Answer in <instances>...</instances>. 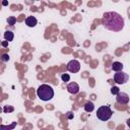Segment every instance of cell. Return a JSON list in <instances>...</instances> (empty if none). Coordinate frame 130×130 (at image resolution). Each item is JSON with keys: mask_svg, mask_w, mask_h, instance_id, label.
Returning a JSON list of instances; mask_svg holds the SVG:
<instances>
[{"mask_svg": "<svg viewBox=\"0 0 130 130\" xmlns=\"http://www.w3.org/2000/svg\"><path fill=\"white\" fill-rule=\"evenodd\" d=\"M102 24L111 31H120L124 27V18L115 11L105 12L102 18Z\"/></svg>", "mask_w": 130, "mask_h": 130, "instance_id": "obj_1", "label": "cell"}, {"mask_svg": "<svg viewBox=\"0 0 130 130\" xmlns=\"http://www.w3.org/2000/svg\"><path fill=\"white\" fill-rule=\"evenodd\" d=\"M37 95L40 100L48 102L54 98V89L49 84H41L37 89Z\"/></svg>", "mask_w": 130, "mask_h": 130, "instance_id": "obj_2", "label": "cell"}, {"mask_svg": "<svg viewBox=\"0 0 130 130\" xmlns=\"http://www.w3.org/2000/svg\"><path fill=\"white\" fill-rule=\"evenodd\" d=\"M113 115V111L109 106H101L96 111V117L101 121H108Z\"/></svg>", "mask_w": 130, "mask_h": 130, "instance_id": "obj_3", "label": "cell"}, {"mask_svg": "<svg viewBox=\"0 0 130 130\" xmlns=\"http://www.w3.org/2000/svg\"><path fill=\"white\" fill-rule=\"evenodd\" d=\"M114 80L117 84H125L129 80V75L124 71H118L114 74Z\"/></svg>", "mask_w": 130, "mask_h": 130, "instance_id": "obj_4", "label": "cell"}, {"mask_svg": "<svg viewBox=\"0 0 130 130\" xmlns=\"http://www.w3.org/2000/svg\"><path fill=\"white\" fill-rule=\"evenodd\" d=\"M67 70L71 73H76L80 70V63L77 60H71L67 63Z\"/></svg>", "mask_w": 130, "mask_h": 130, "instance_id": "obj_5", "label": "cell"}, {"mask_svg": "<svg viewBox=\"0 0 130 130\" xmlns=\"http://www.w3.org/2000/svg\"><path fill=\"white\" fill-rule=\"evenodd\" d=\"M116 101L120 105H127L129 103V95L126 92H119L116 95Z\"/></svg>", "mask_w": 130, "mask_h": 130, "instance_id": "obj_6", "label": "cell"}, {"mask_svg": "<svg viewBox=\"0 0 130 130\" xmlns=\"http://www.w3.org/2000/svg\"><path fill=\"white\" fill-rule=\"evenodd\" d=\"M66 88H67L68 92H70L72 94H76L79 91V85L76 82H70V83H68Z\"/></svg>", "mask_w": 130, "mask_h": 130, "instance_id": "obj_7", "label": "cell"}, {"mask_svg": "<svg viewBox=\"0 0 130 130\" xmlns=\"http://www.w3.org/2000/svg\"><path fill=\"white\" fill-rule=\"evenodd\" d=\"M37 23H38V20L35 16H27L25 18V24L29 27H35L37 25Z\"/></svg>", "mask_w": 130, "mask_h": 130, "instance_id": "obj_8", "label": "cell"}, {"mask_svg": "<svg viewBox=\"0 0 130 130\" xmlns=\"http://www.w3.org/2000/svg\"><path fill=\"white\" fill-rule=\"evenodd\" d=\"M123 67H124V65H123L121 62H119V61H115V62L112 63V69H113L115 72L121 71V70L123 69Z\"/></svg>", "mask_w": 130, "mask_h": 130, "instance_id": "obj_9", "label": "cell"}, {"mask_svg": "<svg viewBox=\"0 0 130 130\" xmlns=\"http://www.w3.org/2000/svg\"><path fill=\"white\" fill-rule=\"evenodd\" d=\"M94 110V105L92 102H86L85 105H84V111L87 112V113H90Z\"/></svg>", "mask_w": 130, "mask_h": 130, "instance_id": "obj_10", "label": "cell"}, {"mask_svg": "<svg viewBox=\"0 0 130 130\" xmlns=\"http://www.w3.org/2000/svg\"><path fill=\"white\" fill-rule=\"evenodd\" d=\"M13 38H14V34L11 31V30H6L4 32V39L8 42H11L13 41Z\"/></svg>", "mask_w": 130, "mask_h": 130, "instance_id": "obj_11", "label": "cell"}, {"mask_svg": "<svg viewBox=\"0 0 130 130\" xmlns=\"http://www.w3.org/2000/svg\"><path fill=\"white\" fill-rule=\"evenodd\" d=\"M7 22H8L9 25H14V24L16 23V18H15V16H9V17L7 18Z\"/></svg>", "mask_w": 130, "mask_h": 130, "instance_id": "obj_12", "label": "cell"}, {"mask_svg": "<svg viewBox=\"0 0 130 130\" xmlns=\"http://www.w3.org/2000/svg\"><path fill=\"white\" fill-rule=\"evenodd\" d=\"M119 92H120L119 87H117V86H112V87H111V93H112V94L117 95Z\"/></svg>", "mask_w": 130, "mask_h": 130, "instance_id": "obj_13", "label": "cell"}, {"mask_svg": "<svg viewBox=\"0 0 130 130\" xmlns=\"http://www.w3.org/2000/svg\"><path fill=\"white\" fill-rule=\"evenodd\" d=\"M61 79H62L63 81H65V82H67V81L70 80V75L67 74V73H63V74L61 75Z\"/></svg>", "mask_w": 130, "mask_h": 130, "instance_id": "obj_14", "label": "cell"}, {"mask_svg": "<svg viewBox=\"0 0 130 130\" xmlns=\"http://www.w3.org/2000/svg\"><path fill=\"white\" fill-rule=\"evenodd\" d=\"M1 59H2V61L7 62V61H9V59H10V58H9V55H8V54H3Z\"/></svg>", "mask_w": 130, "mask_h": 130, "instance_id": "obj_15", "label": "cell"}, {"mask_svg": "<svg viewBox=\"0 0 130 130\" xmlns=\"http://www.w3.org/2000/svg\"><path fill=\"white\" fill-rule=\"evenodd\" d=\"M66 117H67L69 120H71V119H73L74 115H73V113H72V112H67V113H66Z\"/></svg>", "mask_w": 130, "mask_h": 130, "instance_id": "obj_16", "label": "cell"}, {"mask_svg": "<svg viewBox=\"0 0 130 130\" xmlns=\"http://www.w3.org/2000/svg\"><path fill=\"white\" fill-rule=\"evenodd\" d=\"M126 124H127V126L130 128V118H129V119H127V121H126Z\"/></svg>", "mask_w": 130, "mask_h": 130, "instance_id": "obj_17", "label": "cell"}, {"mask_svg": "<svg viewBox=\"0 0 130 130\" xmlns=\"http://www.w3.org/2000/svg\"><path fill=\"white\" fill-rule=\"evenodd\" d=\"M7 43H8V41H6V42H3V43H2V46L6 47V46H7Z\"/></svg>", "mask_w": 130, "mask_h": 130, "instance_id": "obj_18", "label": "cell"}, {"mask_svg": "<svg viewBox=\"0 0 130 130\" xmlns=\"http://www.w3.org/2000/svg\"><path fill=\"white\" fill-rule=\"evenodd\" d=\"M3 5H7V1H3Z\"/></svg>", "mask_w": 130, "mask_h": 130, "instance_id": "obj_19", "label": "cell"}, {"mask_svg": "<svg viewBox=\"0 0 130 130\" xmlns=\"http://www.w3.org/2000/svg\"><path fill=\"white\" fill-rule=\"evenodd\" d=\"M35 1H40V0H35Z\"/></svg>", "mask_w": 130, "mask_h": 130, "instance_id": "obj_20", "label": "cell"}]
</instances>
